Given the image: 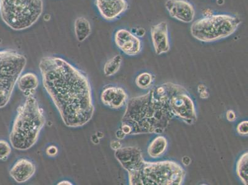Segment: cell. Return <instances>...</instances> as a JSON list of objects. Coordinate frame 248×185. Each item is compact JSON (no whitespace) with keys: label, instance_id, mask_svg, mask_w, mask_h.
Listing matches in <instances>:
<instances>
[{"label":"cell","instance_id":"6da1fadb","mask_svg":"<svg viewBox=\"0 0 248 185\" xmlns=\"http://www.w3.org/2000/svg\"><path fill=\"white\" fill-rule=\"evenodd\" d=\"M39 68L43 85L67 127L89 123L94 107L91 85L86 75L64 59L45 56Z\"/></svg>","mask_w":248,"mask_h":185},{"label":"cell","instance_id":"7a4b0ae2","mask_svg":"<svg viewBox=\"0 0 248 185\" xmlns=\"http://www.w3.org/2000/svg\"><path fill=\"white\" fill-rule=\"evenodd\" d=\"M175 84L166 83L127 101L121 130L125 135L161 134L174 117L169 99Z\"/></svg>","mask_w":248,"mask_h":185},{"label":"cell","instance_id":"3957f363","mask_svg":"<svg viewBox=\"0 0 248 185\" xmlns=\"http://www.w3.org/2000/svg\"><path fill=\"white\" fill-rule=\"evenodd\" d=\"M44 111L33 95L18 108L10 133L11 146L16 150L26 151L37 143L45 125Z\"/></svg>","mask_w":248,"mask_h":185},{"label":"cell","instance_id":"277c9868","mask_svg":"<svg viewBox=\"0 0 248 185\" xmlns=\"http://www.w3.org/2000/svg\"><path fill=\"white\" fill-rule=\"evenodd\" d=\"M128 174L130 185H181L186 171L174 161H144L138 170Z\"/></svg>","mask_w":248,"mask_h":185},{"label":"cell","instance_id":"5b68a950","mask_svg":"<svg viewBox=\"0 0 248 185\" xmlns=\"http://www.w3.org/2000/svg\"><path fill=\"white\" fill-rule=\"evenodd\" d=\"M43 12V0H0L1 19L14 31L30 28L40 19Z\"/></svg>","mask_w":248,"mask_h":185},{"label":"cell","instance_id":"8992f818","mask_svg":"<svg viewBox=\"0 0 248 185\" xmlns=\"http://www.w3.org/2000/svg\"><path fill=\"white\" fill-rule=\"evenodd\" d=\"M241 22L240 18L234 15H210L194 22L191 26V33L198 41L216 42L233 34Z\"/></svg>","mask_w":248,"mask_h":185},{"label":"cell","instance_id":"52a82bcc","mask_svg":"<svg viewBox=\"0 0 248 185\" xmlns=\"http://www.w3.org/2000/svg\"><path fill=\"white\" fill-rule=\"evenodd\" d=\"M26 64V58L19 52L0 51V109L10 101Z\"/></svg>","mask_w":248,"mask_h":185},{"label":"cell","instance_id":"ba28073f","mask_svg":"<svg viewBox=\"0 0 248 185\" xmlns=\"http://www.w3.org/2000/svg\"><path fill=\"white\" fill-rule=\"evenodd\" d=\"M169 105L174 117L191 125L197 121V110L188 91L180 85L175 84L169 99Z\"/></svg>","mask_w":248,"mask_h":185},{"label":"cell","instance_id":"9c48e42d","mask_svg":"<svg viewBox=\"0 0 248 185\" xmlns=\"http://www.w3.org/2000/svg\"><path fill=\"white\" fill-rule=\"evenodd\" d=\"M115 157L128 173L137 171L144 161L140 150L136 146L121 147L115 151Z\"/></svg>","mask_w":248,"mask_h":185},{"label":"cell","instance_id":"30bf717a","mask_svg":"<svg viewBox=\"0 0 248 185\" xmlns=\"http://www.w3.org/2000/svg\"><path fill=\"white\" fill-rule=\"evenodd\" d=\"M116 46L128 56H136L142 50L141 40L131 31L125 29H119L114 35Z\"/></svg>","mask_w":248,"mask_h":185},{"label":"cell","instance_id":"8fae6325","mask_svg":"<svg viewBox=\"0 0 248 185\" xmlns=\"http://www.w3.org/2000/svg\"><path fill=\"white\" fill-rule=\"evenodd\" d=\"M165 7L170 16L177 21L188 24L195 19V8L186 0H167Z\"/></svg>","mask_w":248,"mask_h":185},{"label":"cell","instance_id":"7c38bea8","mask_svg":"<svg viewBox=\"0 0 248 185\" xmlns=\"http://www.w3.org/2000/svg\"><path fill=\"white\" fill-rule=\"evenodd\" d=\"M101 16L108 21H113L124 14L128 8L127 0H95Z\"/></svg>","mask_w":248,"mask_h":185},{"label":"cell","instance_id":"4fadbf2b","mask_svg":"<svg viewBox=\"0 0 248 185\" xmlns=\"http://www.w3.org/2000/svg\"><path fill=\"white\" fill-rule=\"evenodd\" d=\"M153 47L157 55L168 53L170 50L168 23L165 21L159 22L151 28Z\"/></svg>","mask_w":248,"mask_h":185},{"label":"cell","instance_id":"5bb4252c","mask_svg":"<svg viewBox=\"0 0 248 185\" xmlns=\"http://www.w3.org/2000/svg\"><path fill=\"white\" fill-rule=\"evenodd\" d=\"M101 101L110 109H119L127 104L128 95L123 88L108 86L101 92Z\"/></svg>","mask_w":248,"mask_h":185},{"label":"cell","instance_id":"9a60e30c","mask_svg":"<svg viewBox=\"0 0 248 185\" xmlns=\"http://www.w3.org/2000/svg\"><path fill=\"white\" fill-rule=\"evenodd\" d=\"M35 166L32 162L26 158H22L12 167L10 174L18 184H24L35 175Z\"/></svg>","mask_w":248,"mask_h":185},{"label":"cell","instance_id":"2e32d148","mask_svg":"<svg viewBox=\"0 0 248 185\" xmlns=\"http://www.w3.org/2000/svg\"><path fill=\"white\" fill-rule=\"evenodd\" d=\"M17 83L19 89L28 97L34 93L39 85V79L36 74L28 72L20 76Z\"/></svg>","mask_w":248,"mask_h":185},{"label":"cell","instance_id":"e0dca14e","mask_svg":"<svg viewBox=\"0 0 248 185\" xmlns=\"http://www.w3.org/2000/svg\"><path fill=\"white\" fill-rule=\"evenodd\" d=\"M92 26L89 20L84 17H78L74 22V32L78 42L86 40L92 33Z\"/></svg>","mask_w":248,"mask_h":185},{"label":"cell","instance_id":"ac0fdd59","mask_svg":"<svg viewBox=\"0 0 248 185\" xmlns=\"http://www.w3.org/2000/svg\"><path fill=\"white\" fill-rule=\"evenodd\" d=\"M168 146V142L165 137L163 136L155 137L148 146V154L153 159H157L164 154Z\"/></svg>","mask_w":248,"mask_h":185},{"label":"cell","instance_id":"d6986e66","mask_svg":"<svg viewBox=\"0 0 248 185\" xmlns=\"http://www.w3.org/2000/svg\"><path fill=\"white\" fill-rule=\"evenodd\" d=\"M236 173L241 182L245 185L248 184V153H245L239 158L236 164Z\"/></svg>","mask_w":248,"mask_h":185},{"label":"cell","instance_id":"ffe728a7","mask_svg":"<svg viewBox=\"0 0 248 185\" xmlns=\"http://www.w3.org/2000/svg\"><path fill=\"white\" fill-rule=\"evenodd\" d=\"M123 59L122 56L117 55L110 58L104 65V74L107 77L114 76L120 69Z\"/></svg>","mask_w":248,"mask_h":185},{"label":"cell","instance_id":"44dd1931","mask_svg":"<svg viewBox=\"0 0 248 185\" xmlns=\"http://www.w3.org/2000/svg\"><path fill=\"white\" fill-rule=\"evenodd\" d=\"M154 82V77L149 72H143L137 77L135 83L137 87L142 90L150 89Z\"/></svg>","mask_w":248,"mask_h":185},{"label":"cell","instance_id":"7402d4cb","mask_svg":"<svg viewBox=\"0 0 248 185\" xmlns=\"http://www.w3.org/2000/svg\"><path fill=\"white\" fill-rule=\"evenodd\" d=\"M11 147L8 141L0 139V160H6L10 155Z\"/></svg>","mask_w":248,"mask_h":185},{"label":"cell","instance_id":"603a6c76","mask_svg":"<svg viewBox=\"0 0 248 185\" xmlns=\"http://www.w3.org/2000/svg\"><path fill=\"white\" fill-rule=\"evenodd\" d=\"M236 130L239 134L245 136L248 134V121H245L239 123L236 127Z\"/></svg>","mask_w":248,"mask_h":185},{"label":"cell","instance_id":"cb8c5ba5","mask_svg":"<svg viewBox=\"0 0 248 185\" xmlns=\"http://www.w3.org/2000/svg\"><path fill=\"white\" fill-rule=\"evenodd\" d=\"M46 154L49 157H55L58 153V149L55 146H49L46 150Z\"/></svg>","mask_w":248,"mask_h":185},{"label":"cell","instance_id":"d4e9b609","mask_svg":"<svg viewBox=\"0 0 248 185\" xmlns=\"http://www.w3.org/2000/svg\"><path fill=\"white\" fill-rule=\"evenodd\" d=\"M226 117L228 121L231 122V123H233V122L236 121V115L233 110H227Z\"/></svg>","mask_w":248,"mask_h":185},{"label":"cell","instance_id":"484cf974","mask_svg":"<svg viewBox=\"0 0 248 185\" xmlns=\"http://www.w3.org/2000/svg\"><path fill=\"white\" fill-rule=\"evenodd\" d=\"M110 147L115 151L119 150V148L123 147L122 143L119 141L114 140L110 142Z\"/></svg>","mask_w":248,"mask_h":185},{"label":"cell","instance_id":"4316f807","mask_svg":"<svg viewBox=\"0 0 248 185\" xmlns=\"http://www.w3.org/2000/svg\"><path fill=\"white\" fill-rule=\"evenodd\" d=\"M116 135L117 139H124L126 136L125 134L121 129L117 131Z\"/></svg>","mask_w":248,"mask_h":185},{"label":"cell","instance_id":"83f0119b","mask_svg":"<svg viewBox=\"0 0 248 185\" xmlns=\"http://www.w3.org/2000/svg\"><path fill=\"white\" fill-rule=\"evenodd\" d=\"M183 164L185 165V166H189V165L191 163V159L190 157L186 156L183 158L182 159Z\"/></svg>","mask_w":248,"mask_h":185},{"label":"cell","instance_id":"f1b7e54d","mask_svg":"<svg viewBox=\"0 0 248 185\" xmlns=\"http://www.w3.org/2000/svg\"><path fill=\"white\" fill-rule=\"evenodd\" d=\"M207 90V87L203 84H200L198 85V92L199 93H201L202 92H203Z\"/></svg>","mask_w":248,"mask_h":185},{"label":"cell","instance_id":"f546056e","mask_svg":"<svg viewBox=\"0 0 248 185\" xmlns=\"http://www.w3.org/2000/svg\"><path fill=\"white\" fill-rule=\"evenodd\" d=\"M200 98L202 99H207L209 96V92H207V90L203 92H201L200 93Z\"/></svg>","mask_w":248,"mask_h":185},{"label":"cell","instance_id":"4dcf8cb0","mask_svg":"<svg viewBox=\"0 0 248 185\" xmlns=\"http://www.w3.org/2000/svg\"><path fill=\"white\" fill-rule=\"evenodd\" d=\"M58 185H73L71 184V182H69V181H66V180H64V181H62V182H59V184H58Z\"/></svg>","mask_w":248,"mask_h":185}]
</instances>
